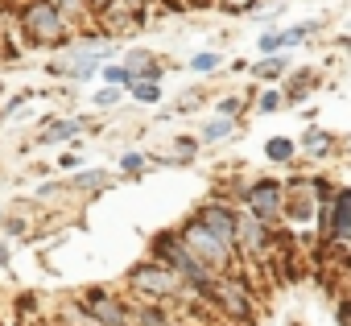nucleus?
<instances>
[{"instance_id":"nucleus-1","label":"nucleus","mask_w":351,"mask_h":326,"mask_svg":"<svg viewBox=\"0 0 351 326\" xmlns=\"http://www.w3.org/2000/svg\"><path fill=\"white\" fill-rule=\"evenodd\" d=\"M128 293H132L136 301L165 305V301H173V297H182L186 285L178 281V273H173V268H165V264H157V260H141V264L128 268Z\"/></svg>"},{"instance_id":"nucleus-2","label":"nucleus","mask_w":351,"mask_h":326,"mask_svg":"<svg viewBox=\"0 0 351 326\" xmlns=\"http://www.w3.org/2000/svg\"><path fill=\"white\" fill-rule=\"evenodd\" d=\"M178 240H182V248H186L203 268H211V273H228V268H232V256H236V252H232L228 244H219V240H215L207 227H199L195 219L178 231Z\"/></svg>"},{"instance_id":"nucleus-3","label":"nucleus","mask_w":351,"mask_h":326,"mask_svg":"<svg viewBox=\"0 0 351 326\" xmlns=\"http://www.w3.org/2000/svg\"><path fill=\"white\" fill-rule=\"evenodd\" d=\"M21 29L38 46H58L66 38V17L50 5V0H29L25 13H21Z\"/></svg>"},{"instance_id":"nucleus-4","label":"nucleus","mask_w":351,"mask_h":326,"mask_svg":"<svg viewBox=\"0 0 351 326\" xmlns=\"http://www.w3.org/2000/svg\"><path fill=\"white\" fill-rule=\"evenodd\" d=\"M207 301H215L232 322H252V314H256V310H252V289H248L240 277H223V273H219Z\"/></svg>"},{"instance_id":"nucleus-5","label":"nucleus","mask_w":351,"mask_h":326,"mask_svg":"<svg viewBox=\"0 0 351 326\" xmlns=\"http://www.w3.org/2000/svg\"><path fill=\"white\" fill-rule=\"evenodd\" d=\"M244 211L252 215V219H261L269 231L281 223V207H285V186L281 182H273V178H265V182H252L248 186V195H244Z\"/></svg>"},{"instance_id":"nucleus-6","label":"nucleus","mask_w":351,"mask_h":326,"mask_svg":"<svg viewBox=\"0 0 351 326\" xmlns=\"http://www.w3.org/2000/svg\"><path fill=\"white\" fill-rule=\"evenodd\" d=\"M79 305L91 314L95 326H128V301L116 297V293H108V289H87L79 297Z\"/></svg>"},{"instance_id":"nucleus-7","label":"nucleus","mask_w":351,"mask_h":326,"mask_svg":"<svg viewBox=\"0 0 351 326\" xmlns=\"http://www.w3.org/2000/svg\"><path fill=\"white\" fill-rule=\"evenodd\" d=\"M195 223L207 227L219 244H228V248L236 252V211H232L228 203H203V207L195 211Z\"/></svg>"},{"instance_id":"nucleus-8","label":"nucleus","mask_w":351,"mask_h":326,"mask_svg":"<svg viewBox=\"0 0 351 326\" xmlns=\"http://www.w3.org/2000/svg\"><path fill=\"white\" fill-rule=\"evenodd\" d=\"M265 244H269V227L261 219H252L248 211H236V252L256 260L265 252Z\"/></svg>"},{"instance_id":"nucleus-9","label":"nucleus","mask_w":351,"mask_h":326,"mask_svg":"<svg viewBox=\"0 0 351 326\" xmlns=\"http://www.w3.org/2000/svg\"><path fill=\"white\" fill-rule=\"evenodd\" d=\"M318 199L322 195H314V186H289V195H285V207H281V219H293V223H310L314 215H318Z\"/></svg>"},{"instance_id":"nucleus-10","label":"nucleus","mask_w":351,"mask_h":326,"mask_svg":"<svg viewBox=\"0 0 351 326\" xmlns=\"http://www.w3.org/2000/svg\"><path fill=\"white\" fill-rule=\"evenodd\" d=\"M99 58L95 54H83V50H71L66 58H58V62H50V75H62V79H79V83H87L91 75H99Z\"/></svg>"},{"instance_id":"nucleus-11","label":"nucleus","mask_w":351,"mask_h":326,"mask_svg":"<svg viewBox=\"0 0 351 326\" xmlns=\"http://www.w3.org/2000/svg\"><path fill=\"white\" fill-rule=\"evenodd\" d=\"M347 236H351V190H339L330 199V211H326V240L343 244Z\"/></svg>"},{"instance_id":"nucleus-12","label":"nucleus","mask_w":351,"mask_h":326,"mask_svg":"<svg viewBox=\"0 0 351 326\" xmlns=\"http://www.w3.org/2000/svg\"><path fill=\"white\" fill-rule=\"evenodd\" d=\"M83 132V120L79 116H58V120H46V128H42V145H62V140H75Z\"/></svg>"},{"instance_id":"nucleus-13","label":"nucleus","mask_w":351,"mask_h":326,"mask_svg":"<svg viewBox=\"0 0 351 326\" xmlns=\"http://www.w3.org/2000/svg\"><path fill=\"white\" fill-rule=\"evenodd\" d=\"M128 326H173V318L165 314V305L132 301V305H128Z\"/></svg>"},{"instance_id":"nucleus-14","label":"nucleus","mask_w":351,"mask_h":326,"mask_svg":"<svg viewBox=\"0 0 351 326\" xmlns=\"http://www.w3.org/2000/svg\"><path fill=\"white\" fill-rule=\"evenodd\" d=\"M232 132H236V120H232V116H215V120H207V124H203V132H199V145L228 140Z\"/></svg>"},{"instance_id":"nucleus-15","label":"nucleus","mask_w":351,"mask_h":326,"mask_svg":"<svg viewBox=\"0 0 351 326\" xmlns=\"http://www.w3.org/2000/svg\"><path fill=\"white\" fill-rule=\"evenodd\" d=\"M71 186L83 190V195H91V190H108V186H112V174H108V170H79V174L71 178Z\"/></svg>"},{"instance_id":"nucleus-16","label":"nucleus","mask_w":351,"mask_h":326,"mask_svg":"<svg viewBox=\"0 0 351 326\" xmlns=\"http://www.w3.org/2000/svg\"><path fill=\"white\" fill-rule=\"evenodd\" d=\"M293 153H298V145H293L289 136H273V140L265 145V157H269V161H293Z\"/></svg>"},{"instance_id":"nucleus-17","label":"nucleus","mask_w":351,"mask_h":326,"mask_svg":"<svg viewBox=\"0 0 351 326\" xmlns=\"http://www.w3.org/2000/svg\"><path fill=\"white\" fill-rule=\"evenodd\" d=\"M128 95H132L136 103H157V99H161V87H157V83H128Z\"/></svg>"},{"instance_id":"nucleus-18","label":"nucleus","mask_w":351,"mask_h":326,"mask_svg":"<svg viewBox=\"0 0 351 326\" xmlns=\"http://www.w3.org/2000/svg\"><path fill=\"white\" fill-rule=\"evenodd\" d=\"M219 54H211V50H203V54H195L191 58V71H199V75H211V71H219Z\"/></svg>"},{"instance_id":"nucleus-19","label":"nucleus","mask_w":351,"mask_h":326,"mask_svg":"<svg viewBox=\"0 0 351 326\" xmlns=\"http://www.w3.org/2000/svg\"><path fill=\"white\" fill-rule=\"evenodd\" d=\"M145 166H149V157H145V153H124V157H120V174H128V178L141 174Z\"/></svg>"},{"instance_id":"nucleus-20","label":"nucleus","mask_w":351,"mask_h":326,"mask_svg":"<svg viewBox=\"0 0 351 326\" xmlns=\"http://www.w3.org/2000/svg\"><path fill=\"white\" fill-rule=\"evenodd\" d=\"M120 99H124V91H120V87H99V91L91 95V103H95V108H116Z\"/></svg>"},{"instance_id":"nucleus-21","label":"nucleus","mask_w":351,"mask_h":326,"mask_svg":"<svg viewBox=\"0 0 351 326\" xmlns=\"http://www.w3.org/2000/svg\"><path fill=\"white\" fill-rule=\"evenodd\" d=\"M99 71H104L108 87H128V83H132V75H128L124 66H99Z\"/></svg>"},{"instance_id":"nucleus-22","label":"nucleus","mask_w":351,"mask_h":326,"mask_svg":"<svg viewBox=\"0 0 351 326\" xmlns=\"http://www.w3.org/2000/svg\"><path fill=\"white\" fill-rule=\"evenodd\" d=\"M310 34H314V25H310V21H306V25H293L289 34H281V46H298V42H306Z\"/></svg>"},{"instance_id":"nucleus-23","label":"nucleus","mask_w":351,"mask_h":326,"mask_svg":"<svg viewBox=\"0 0 351 326\" xmlns=\"http://www.w3.org/2000/svg\"><path fill=\"white\" fill-rule=\"evenodd\" d=\"M50 5H54L62 17H79V13L87 9V0H50Z\"/></svg>"},{"instance_id":"nucleus-24","label":"nucleus","mask_w":351,"mask_h":326,"mask_svg":"<svg viewBox=\"0 0 351 326\" xmlns=\"http://www.w3.org/2000/svg\"><path fill=\"white\" fill-rule=\"evenodd\" d=\"M306 149H310V153H322V149H330V136L318 132V128H310V132H306Z\"/></svg>"},{"instance_id":"nucleus-25","label":"nucleus","mask_w":351,"mask_h":326,"mask_svg":"<svg viewBox=\"0 0 351 326\" xmlns=\"http://www.w3.org/2000/svg\"><path fill=\"white\" fill-rule=\"evenodd\" d=\"M281 71H285V62H281V58H269V62H261V66H256V75H261V79H277Z\"/></svg>"},{"instance_id":"nucleus-26","label":"nucleus","mask_w":351,"mask_h":326,"mask_svg":"<svg viewBox=\"0 0 351 326\" xmlns=\"http://www.w3.org/2000/svg\"><path fill=\"white\" fill-rule=\"evenodd\" d=\"M219 5H223L228 13H252V9H256V0H219Z\"/></svg>"},{"instance_id":"nucleus-27","label":"nucleus","mask_w":351,"mask_h":326,"mask_svg":"<svg viewBox=\"0 0 351 326\" xmlns=\"http://www.w3.org/2000/svg\"><path fill=\"white\" fill-rule=\"evenodd\" d=\"M261 50H265V54L281 50V34H261Z\"/></svg>"},{"instance_id":"nucleus-28","label":"nucleus","mask_w":351,"mask_h":326,"mask_svg":"<svg viewBox=\"0 0 351 326\" xmlns=\"http://www.w3.org/2000/svg\"><path fill=\"white\" fill-rule=\"evenodd\" d=\"M277 108H281V95L277 91H265L261 95V112H277Z\"/></svg>"},{"instance_id":"nucleus-29","label":"nucleus","mask_w":351,"mask_h":326,"mask_svg":"<svg viewBox=\"0 0 351 326\" xmlns=\"http://www.w3.org/2000/svg\"><path fill=\"white\" fill-rule=\"evenodd\" d=\"M236 112H240V99H236V95L219 103V116H232V120H236Z\"/></svg>"},{"instance_id":"nucleus-30","label":"nucleus","mask_w":351,"mask_h":326,"mask_svg":"<svg viewBox=\"0 0 351 326\" xmlns=\"http://www.w3.org/2000/svg\"><path fill=\"white\" fill-rule=\"evenodd\" d=\"M116 5V0H87V9H95V13H108Z\"/></svg>"},{"instance_id":"nucleus-31","label":"nucleus","mask_w":351,"mask_h":326,"mask_svg":"<svg viewBox=\"0 0 351 326\" xmlns=\"http://www.w3.org/2000/svg\"><path fill=\"white\" fill-rule=\"evenodd\" d=\"M58 166H62V170H79V157H75V153H66V157L58 161Z\"/></svg>"},{"instance_id":"nucleus-32","label":"nucleus","mask_w":351,"mask_h":326,"mask_svg":"<svg viewBox=\"0 0 351 326\" xmlns=\"http://www.w3.org/2000/svg\"><path fill=\"white\" fill-rule=\"evenodd\" d=\"M343 248H347V256H351V236H347V240H343Z\"/></svg>"},{"instance_id":"nucleus-33","label":"nucleus","mask_w":351,"mask_h":326,"mask_svg":"<svg viewBox=\"0 0 351 326\" xmlns=\"http://www.w3.org/2000/svg\"><path fill=\"white\" fill-rule=\"evenodd\" d=\"M0 91H5V83H0Z\"/></svg>"},{"instance_id":"nucleus-34","label":"nucleus","mask_w":351,"mask_h":326,"mask_svg":"<svg viewBox=\"0 0 351 326\" xmlns=\"http://www.w3.org/2000/svg\"><path fill=\"white\" fill-rule=\"evenodd\" d=\"M0 326H5V322H0Z\"/></svg>"},{"instance_id":"nucleus-35","label":"nucleus","mask_w":351,"mask_h":326,"mask_svg":"<svg viewBox=\"0 0 351 326\" xmlns=\"http://www.w3.org/2000/svg\"><path fill=\"white\" fill-rule=\"evenodd\" d=\"M0 34H5V29H0Z\"/></svg>"}]
</instances>
